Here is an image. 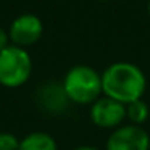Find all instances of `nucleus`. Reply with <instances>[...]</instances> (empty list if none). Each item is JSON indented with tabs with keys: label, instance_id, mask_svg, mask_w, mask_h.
Returning a JSON list of instances; mask_svg holds the SVG:
<instances>
[{
	"label": "nucleus",
	"instance_id": "obj_1",
	"mask_svg": "<svg viewBox=\"0 0 150 150\" xmlns=\"http://www.w3.org/2000/svg\"><path fill=\"white\" fill-rule=\"evenodd\" d=\"M147 89V78L137 65L116 62L102 73V92L105 97L129 105L140 100Z\"/></svg>",
	"mask_w": 150,
	"mask_h": 150
},
{
	"label": "nucleus",
	"instance_id": "obj_9",
	"mask_svg": "<svg viewBox=\"0 0 150 150\" xmlns=\"http://www.w3.org/2000/svg\"><path fill=\"white\" fill-rule=\"evenodd\" d=\"M20 140L10 132H0V150H18Z\"/></svg>",
	"mask_w": 150,
	"mask_h": 150
},
{
	"label": "nucleus",
	"instance_id": "obj_6",
	"mask_svg": "<svg viewBox=\"0 0 150 150\" xmlns=\"http://www.w3.org/2000/svg\"><path fill=\"white\" fill-rule=\"evenodd\" d=\"M44 33V24L40 18L34 13H24L15 18L13 23L10 24V39L18 47H28L36 44L40 39Z\"/></svg>",
	"mask_w": 150,
	"mask_h": 150
},
{
	"label": "nucleus",
	"instance_id": "obj_3",
	"mask_svg": "<svg viewBox=\"0 0 150 150\" xmlns=\"http://www.w3.org/2000/svg\"><path fill=\"white\" fill-rule=\"evenodd\" d=\"M33 73V60L26 49L8 45L0 50V84L7 87H20Z\"/></svg>",
	"mask_w": 150,
	"mask_h": 150
},
{
	"label": "nucleus",
	"instance_id": "obj_2",
	"mask_svg": "<svg viewBox=\"0 0 150 150\" xmlns=\"http://www.w3.org/2000/svg\"><path fill=\"white\" fill-rule=\"evenodd\" d=\"M63 92L66 98L79 105L94 103L100 98L102 74L87 65H76L68 69L63 79Z\"/></svg>",
	"mask_w": 150,
	"mask_h": 150
},
{
	"label": "nucleus",
	"instance_id": "obj_8",
	"mask_svg": "<svg viewBox=\"0 0 150 150\" xmlns=\"http://www.w3.org/2000/svg\"><path fill=\"white\" fill-rule=\"evenodd\" d=\"M149 115H150L149 105H147L142 98L126 105V118L131 121V124L140 126V124H144L149 120Z\"/></svg>",
	"mask_w": 150,
	"mask_h": 150
},
{
	"label": "nucleus",
	"instance_id": "obj_12",
	"mask_svg": "<svg viewBox=\"0 0 150 150\" xmlns=\"http://www.w3.org/2000/svg\"><path fill=\"white\" fill-rule=\"evenodd\" d=\"M147 13H149V16H150V0H149V5H147Z\"/></svg>",
	"mask_w": 150,
	"mask_h": 150
},
{
	"label": "nucleus",
	"instance_id": "obj_7",
	"mask_svg": "<svg viewBox=\"0 0 150 150\" xmlns=\"http://www.w3.org/2000/svg\"><path fill=\"white\" fill-rule=\"evenodd\" d=\"M18 150H57V142L49 132L36 131L20 140Z\"/></svg>",
	"mask_w": 150,
	"mask_h": 150
},
{
	"label": "nucleus",
	"instance_id": "obj_4",
	"mask_svg": "<svg viewBox=\"0 0 150 150\" xmlns=\"http://www.w3.org/2000/svg\"><path fill=\"white\" fill-rule=\"evenodd\" d=\"M150 137L142 126L124 124L108 136L105 150H149Z\"/></svg>",
	"mask_w": 150,
	"mask_h": 150
},
{
	"label": "nucleus",
	"instance_id": "obj_10",
	"mask_svg": "<svg viewBox=\"0 0 150 150\" xmlns=\"http://www.w3.org/2000/svg\"><path fill=\"white\" fill-rule=\"evenodd\" d=\"M8 39H10V36L7 34V31L4 29V28H0V50L7 49L10 44H8Z\"/></svg>",
	"mask_w": 150,
	"mask_h": 150
},
{
	"label": "nucleus",
	"instance_id": "obj_5",
	"mask_svg": "<svg viewBox=\"0 0 150 150\" xmlns=\"http://www.w3.org/2000/svg\"><path fill=\"white\" fill-rule=\"evenodd\" d=\"M91 120L95 126L103 129L120 127L121 123L126 120V105L103 95L92 103Z\"/></svg>",
	"mask_w": 150,
	"mask_h": 150
},
{
	"label": "nucleus",
	"instance_id": "obj_11",
	"mask_svg": "<svg viewBox=\"0 0 150 150\" xmlns=\"http://www.w3.org/2000/svg\"><path fill=\"white\" fill-rule=\"evenodd\" d=\"M74 150H100V149H97V147H92V145H79V147H76Z\"/></svg>",
	"mask_w": 150,
	"mask_h": 150
},
{
	"label": "nucleus",
	"instance_id": "obj_13",
	"mask_svg": "<svg viewBox=\"0 0 150 150\" xmlns=\"http://www.w3.org/2000/svg\"><path fill=\"white\" fill-rule=\"evenodd\" d=\"M98 2H108V0H98Z\"/></svg>",
	"mask_w": 150,
	"mask_h": 150
}]
</instances>
